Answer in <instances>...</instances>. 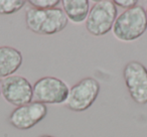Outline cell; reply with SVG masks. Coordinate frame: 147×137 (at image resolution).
<instances>
[{
	"label": "cell",
	"mask_w": 147,
	"mask_h": 137,
	"mask_svg": "<svg viewBox=\"0 0 147 137\" xmlns=\"http://www.w3.org/2000/svg\"><path fill=\"white\" fill-rule=\"evenodd\" d=\"M26 4L25 0H0V15L18 12Z\"/></svg>",
	"instance_id": "11"
},
{
	"label": "cell",
	"mask_w": 147,
	"mask_h": 137,
	"mask_svg": "<svg viewBox=\"0 0 147 137\" xmlns=\"http://www.w3.org/2000/svg\"><path fill=\"white\" fill-rule=\"evenodd\" d=\"M22 53L8 45L0 47V79L13 76L22 65Z\"/></svg>",
	"instance_id": "9"
},
{
	"label": "cell",
	"mask_w": 147,
	"mask_h": 137,
	"mask_svg": "<svg viewBox=\"0 0 147 137\" xmlns=\"http://www.w3.org/2000/svg\"><path fill=\"white\" fill-rule=\"evenodd\" d=\"M61 3L67 20L76 24L87 20L90 12V2L88 0H61Z\"/></svg>",
	"instance_id": "10"
},
{
	"label": "cell",
	"mask_w": 147,
	"mask_h": 137,
	"mask_svg": "<svg viewBox=\"0 0 147 137\" xmlns=\"http://www.w3.org/2000/svg\"><path fill=\"white\" fill-rule=\"evenodd\" d=\"M145 10H146V15H147V6H146V9H145Z\"/></svg>",
	"instance_id": "16"
},
{
	"label": "cell",
	"mask_w": 147,
	"mask_h": 137,
	"mask_svg": "<svg viewBox=\"0 0 147 137\" xmlns=\"http://www.w3.org/2000/svg\"><path fill=\"white\" fill-rule=\"evenodd\" d=\"M27 2L34 9L47 10V9H53L57 7L61 1L59 0H29Z\"/></svg>",
	"instance_id": "12"
},
{
	"label": "cell",
	"mask_w": 147,
	"mask_h": 137,
	"mask_svg": "<svg viewBox=\"0 0 147 137\" xmlns=\"http://www.w3.org/2000/svg\"><path fill=\"white\" fill-rule=\"evenodd\" d=\"M1 95L10 105L23 106L32 102V85L24 77L13 75L1 81Z\"/></svg>",
	"instance_id": "7"
},
{
	"label": "cell",
	"mask_w": 147,
	"mask_h": 137,
	"mask_svg": "<svg viewBox=\"0 0 147 137\" xmlns=\"http://www.w3.org/2000/svg\"><path fill=\"white\" fill-rule=\"evenodd\" d=\"M0 95H1V81H0Z\"/></svg>",
	"instance_id": "15"
},
{
	"label": "cell",
	"mask_w": 147,
	"mask_h": 137,
	"mask_svg": "<svg viewBox=\"0 0 147 137\" xmlns=\"http://www.w3.org/2000/svg\"><path fill=\"white\" fill-rule=\"evenodd\" d=\"M147 30L146 10L141 5H136L117 16L112 32L118 40L130 43L137 40Z\"/></svg>",
	"instance_id": "2"
},
{
	"label": "cell",
	"mask_w": 147,
	"mask_h": 137,
	"mask_svg": "<svg viewBox=\"0 0 147 137\" xmlns=\"http://www.w3.org/2000/svg\"><path fill=\"white\" fill-rule=\"evenodd\" d=\"M114 3L116 4V6L118 5L122 8H126V10L138 5L137 0H114Z\"/></svg>",
	"instance_id": "13"
},
{
	"label": "cell",
	"mask_w": 147,
	"mask_h": 137,
	"mask_svg": "<svg viewBox=\"0 0 147 137\" xmlns=\"http://www.w3.org/2000/svg\"><path fill=\"white\" fill-rule=\"evenodd\" d=\"M123 78L131 99L138 105L147 104V67L138 61H130L123 69Z\"/></svg>",
	"instance_id": "6"
},
{
	"label": "cell",
	"mask_w": 147,
	"mask_h": 137,
	"mask_svg": "<svg viewBox=\"0 0 147 137\" xmlns=\"http://www.w3.org/2000/svg\"><path fill=\"white\" fill-rule=\"evenodd\" d=\"M38 137H55V136H51V135H49V134H42Z\"/></svg>",
	"instance_id": "14"
},
{
	"label": "cell",
	"mask_w": 147,
	"mask_h": 137,
	"mask_svg": "<svg viewBox=\"0 0 147 137\" xmlns=\"http://www.w3.org/2000/svg\"><path fill=\"white\" fill-rule=\"evenodd\" d=\"M117 6L112 0H99L90 8L86 29L94 36H103L112 31L117 18Z\"/></svg>",
	"instance_id": "3"
},
{
	"label": "cell",
	"mask_w": 147,
	"mask_h": 137,
	"mask_svg": "<svg viewBox=\"0 0 147 137\" xmlns=\"http://www.w3.org/2000/svg\"><path fill=\"white\" fill-rule=\"evenodd\" d=\"M47 115V105L33 101L12 110L8 116V122L19 130H28L42 121Z\"/></svg>",
	"instance_id": "8"
},
{
	"label": "cell",
	"mask_w": 147,
	"mask_h": 137,
	"mask_svg": "<svg viewBox=\"0 0 147 137\" xmlns=\"http://www.w3.org/2000/svg\"><path fill=\"white\" fill-rule=\"evenodd\" d=\"M100 88V83L93 77L82 79L69 89L65 106L74 112L88 110L98 98Z\"/></svg>",
	"instance_id": "4"
},
{
	"label": "cell",
	"mask_w": 147,
	"mask_h": 137,
	"mask_svg": "<svg viewBox=\"0 0 147 137\" xmlns=\"http://www.w3.org/2000/svg\"><path fill=\"white\" fill-rule=\"evenodd\" d=\"M24 19L27 29L40 35L57 34L63 31L69 23L63 8L59 7L47 10L27 9Z\"/></svg>",
	"instance_id": "1"
},
{
	"label": "cell",
	"mask_w": 147,
	"mask_h": 137,
	"mask_svg": "<svg viewBox=\"0 0 147 137\" xmlns=\"http://www.w3.org/2000/svg\"><path fill=\"white\" fill-rule=\"evenodd\" d=\"M34 102L45 105L65 104L69 96V88L63 80L57 77H42L32 86Z\"/></svg>",
	"instance_id": "5"
}]
</instances>
